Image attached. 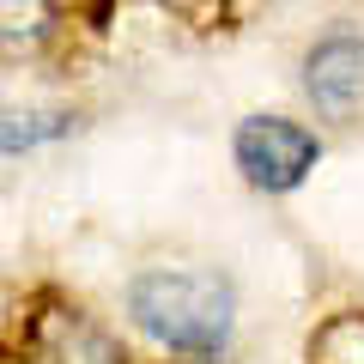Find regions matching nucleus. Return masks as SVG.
Listing matches in <instances>:
<instances>
[{
	"label": "nucleus",
	"instance_id": "obj_5",
	"mask_svg": "<svg viewBox=\"0 0 364 364\" xmlns=\"http://www.w3.org/2000/svg\"><path fill=\"white\" fill-rule=\"evenodd\" d=\"M49 31V0H6V43H37Z\"/></svg>",
	"mask_w": 364,
	"mask_h": 364
},
{
	"label": "nucleus",
	"instance_id": "obj_1",
	"mask_svg": "<svg viewBox=\"0 0 364 364\" xmlns=\"http://www.w3.org/2000/svg\"><path fill=\"white\" fill-rule=\"evenodd\" d=\"M128 316L170 352L219 358L231 340V286L213 267H146L128 279Z\"/></svg>",
	"mask_w": 364,
	"mask_h": 364
},
{
	"label": "nucleus",
	"instance_id": "obj_2",
	"mask_svg": "<svg viewBox=\"0 0 364 364\" xmlns=\"http://www.w3.org/2000/svg\"><path fill=\"white\" fill-rule=\"evenodd\" d=\"M231 158H237V170H243L255 188L286 195V188H298L316 170L322 140H316L304 122H291V116H249L243 128H237V140H231Z\"/></svg>",
	"mask_w": 364,
	"mask_h": 364
},
{
	"label": "nucleus",
	"instance_id": "obj_3",
	"mask_svg": "<svg viewBox=\"0 0 364 364\" xmlns=\"http://www.w3.org/2000/svg\"><path fill=\"white\" fill-rule=\"evenodd\" d=\"M304 97L316 116H352L364 104V37L358 31H328L304 49Z\"/></svg>",
	"mask_w": 364,
	"mask_h": 364
},
{
	"label": "nucleus",
	"instance_id": "obj_4",
	"mask_svg": "<svg viewBox=\"0 0 364 364\" xmlns=\"http://www.w3.org/2000/svg\"><path fill=\"white\" fill-rule=\"evenodd\" d=\"M310 364H364V316H334L310 340Z\"/></svg>",
	"mask_w": 364,
	"mask_h": 364
}]
</instances>
